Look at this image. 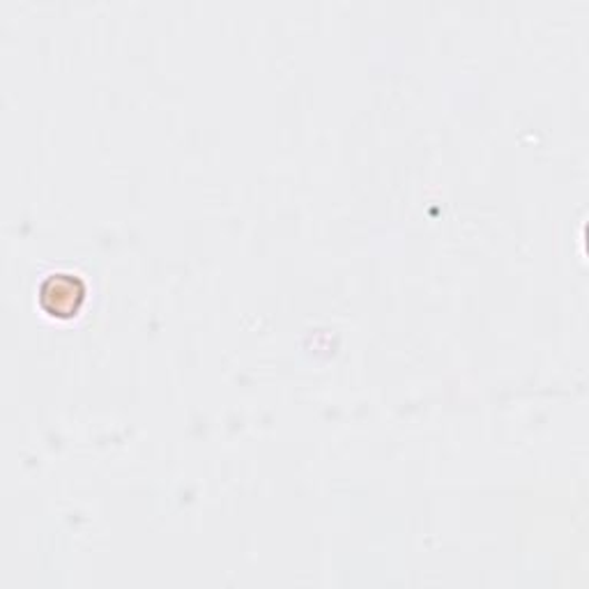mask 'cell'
I'll list each match as a JSON object with an SVG mask.
<instances>
[{
  "mask_svg": "<svg viewBox=\"0 0 589 589\" xmlns=\"http://www.w3.org/2000/svg\"><path fill=\"white\" fill-rule=\"evenodd\" d=\"M84 295H86L84 284L72 274H51L40 286V304L51 316L58 318L75 316L84 302Z\"/></svg>",
  "mask_w": 589,
  "mask_h": 589,
  "instance_id": "6da1fadb",
  "label": "cell"
}]
</instances>
